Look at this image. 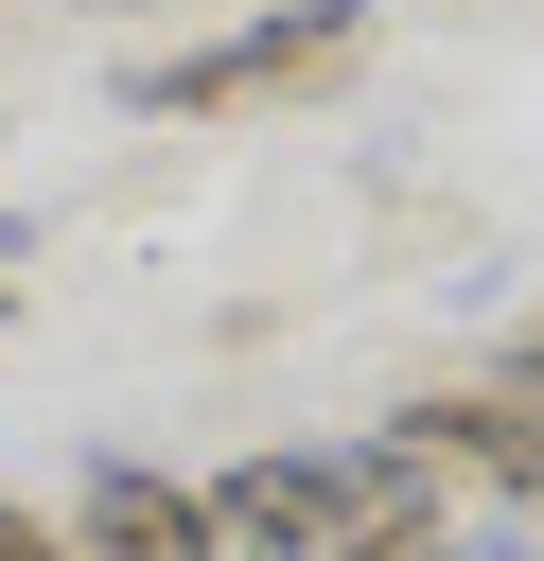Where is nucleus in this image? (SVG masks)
<instances>
[{"label":"nucleus","mask_w":544,"mask_h":561,"mask_svg":"<svg viewBox=\"0 0 544 561\" xmlns=\"http://www.w3.org/2000/svg\"><path fill=\"white\" fill-rule=\"evenodd\" d=\"M351 53H369V0H298V18H246V35H211V53H158L140 105H246V88H316V70H351Z\"/></svg>","instance_id":"2"},{"label":"nucleus","mask_w":544,"mask_h":561,"mask_svg":"<svg viewBox=\"0 0 544 561\" xmlns=\"http://www.w3.org/2000/svg\"><path fill=\"white\" fill-rule=\"evenodd\" d=\"M0 561H70V543H53V526H35V508H0Z\"/></svg>","instance_id":"5"},{"label":"nucleus","mask_w":544,"mask_h":561,"mask_svg":"<svg viewBox=\"0 0 544 561\" xmlns=\"http://www.w3.org/2000/svg\"><path fill=\"white\" fill-rule=\"evenodd\" d=\"M404 473H421V491L544 508V421H526V403H421V421H404Z\"/></svg>","instance_id":"3"},{"label":"nucleus","mask_w":544,"mask_h":561,"mask_svg":"<svg viewBox=\"0 0 544 561\" xmlns=\"http://www.w3.org/2000/svg\"><path fill=\"white\" fill-rule=\"evenodd\" d=\"M526 368H544V333H526Z\"/></svg>","instance_id":"7"},{"label":"nucleus","mask_w":544,"mask_h":561,"mask_svg":"<svg viewBox=\"0 0 544 561\" xmlns=\"http://www.w3.org/2000/svg\"><path fill=\"white\" fill-rule=\"evenodd\" d=\"M70 526H88V561H228L211 508H193L175 473H140V456H105V473L70 491Z\"/></svg>","instance_id":"4"},{"label":"nucleus","mask_w":544,"mask_h":561,"mask_svg":"<svg viewBox=\"0 0 544 561\" xmlns=\"http://www.w3.org/2000/svg\"><path fill=\"white\" fill-rule=\"evenodd\" d=\"M18 263H35V228H18V210H0V298H18Z\"/></svg>","instance_id":"6"},{"label":"nucleus","mask_w":544,"mask_h":561,"mask_svg":"<svg viewBox=\"0 0 544 561\" xmlns=\"http://www.w3.org/2000/svg\"><path fill=\"white\" fill-rule=\"evenodd\" d=\"M386 491H404V438H369V456H246V473H211L193 508H211L228 561H333V526L386 508Z\"/></svg>","instance_id":"1"}]
</instances>
